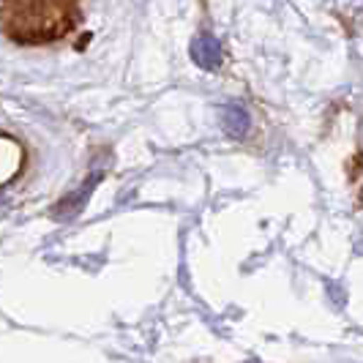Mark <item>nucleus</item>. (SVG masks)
<instances>
[{
    "label": "nucleus",
    "mask_w": 363,
    "mask_h": 363,
    "mask_svg": "<svg viewBox=\"0 0 363 363\" xmlns=\"http://www.w3.org/2000/svg\"><path fill=\"white\" fill-rule=\"evenodd\" d=\"M77 0H0V33L17 44H52L77 25Z\"/></svg>",
    "instance_id": "f257e3e1"
},
{
    "label": "nucleus",
    "mask_w": 363,
    "mask_h": 363,
    "mask_svg": "<svg viewBox=\"0 0 363 363\" xmlns=\"http://www.w3.org/2000/svg\"><path fill=\"white\" fill-rule=\"evenodd\" d=\"M227 123H230V131H233V134H243V128H249V115L240 107L227 109Z\"/></svg>",
    "instance_id": "f03ea898"
}]
</instances>
